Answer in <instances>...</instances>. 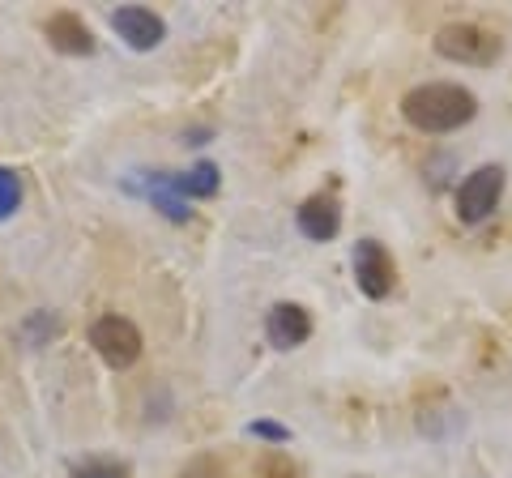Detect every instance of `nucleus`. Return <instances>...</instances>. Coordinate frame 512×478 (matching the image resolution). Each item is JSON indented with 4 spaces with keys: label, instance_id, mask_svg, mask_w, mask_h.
<instances>
[{
    "label": "nucleus",
    "instance_id": "9",
    "mask_svg": "<svg viewBox=\"0 0 512 478\" xmlns=\"http://www.w3.org/2000/svg\"><path fill=\"white\" fill-rule=\"evenodd\" d=\"M43 35L64 56H90L94 52V35H90V26L77 18V13H52L47 26H43Z\"/></svg>",
    "mask_w": 512,
    "mask_h": 478
},
{
    "label": "nucleus",
    "instance_id": "5",
    "mask_svg": "<svg viewBox=\"0 0 512 478\" xmlns=\"http://www.w3.org/2000/svg\"><path fill=\"white\" fill-rule=\"evenodd\" d=\"M355 282L367 299H384L397 282V265L380 239H359L355 244Z\"/></svg>",
    "mask_w": 512,
    "mask_h": 478
},
{
    "label": "nucleus",
    "instance_id": "8",
    "mask_svg": "<svg viewBox=\"0 0 512 478\" xmlns=\"http://www.w3.org/2000/svg\"><path fill=\"white\" fill-rule=\"evenodd\" d=\"M295 222H299V231L308 235V239H316V244H329L333 235L342 231V210H338V201L333 197H308L295 210Z\"/></svg>",
    "mask_w": 512,
    "mask_h": 478
},
{
    "label": "nucleus",
    "instance_id": "11",
    "mask_svg": "<svg viewBox=\"0 0 512 478\" xmlns=\"http://www.w3.org/2000/svg\"><path fill=\"white\" fill-rule=\"evenodd\" d=\"M218 167L214 163H197L188 175H175V193H180L184 201H192V197H214L218 193Z\"/></svg>",
    "mask_w": 512,
    "mask_h": 478
},
{
    "label": "nucleus",
    "instance_id": "2",
    "mask_svg": "<svg viewBox=\"0 0 512 478\" xmlns=\"http://www.w3.org/2000/svg\"><path fill=\"white\" fill-rule=\"evenodd\" d=\"M436 52L453 60V65H495L504 56V43L500 35H491V30L474 22H453L436 35Z\"/></svg>",
    "mask_w": 512,
    "mask_h": 478
},
{
    "label": "nucleus",
    "instance_id": "14",
    "mask_svg": "<svg viewBox=\"0 0 512 478\" xmlns=\"http://www.w3.org/2000/svg\"><path fill=\"white\" fill-rule=\"evenodd\" d=\"M18 201H22L18 175H13L9 167H0V218H9L13 210H18Z\"/></svg>",
    "mask_w": 512,
    "mask_h": 478
},
{
    "label": "nucleus",
    "instance_id": "7",
    "mask_svg": "<svg viewBox=\"0 0 512 478\" xmlns=\"http://www.w3.org/2000/svg\"><path fill=\"white\" fill-rule=\"evenodd\" d=\"M265 338L274 350H295L312 338V316L299 304H274L265 316Z\"/></svg>",
    "mask_w": 512,
    "mask_h": 478
},
{
    "label": "nucleus",
    "instance_id": "4",
    "mask_svg": "<svg viewBox=\"0 0 512 478\" xmlns=\"http://www.w3.org/2000/svg\"><path fill=\"white\" fill-rule=\"evenodd\" d=\"M504 197V167H478L466 184L457 188V218L461 222H483Z\"/></svg>",
    "mask_w": 512,
    "mask_h": 478
},
{
    "label": "nucleus",
    "instance_id": "12",
    "mask_svg": "<svg viewBox=\"0 0 512 478\" xmlns=\"http://www.w3.org/2000/svg\"><path fill=\"white\" fill-rule=\"evenodd\" d=\"M252 478H303V474H299V466L286 453H265L261 461H256Z\"/></svg>",
    "mask_w": 512,
    "mask_h": 478
},
{
    "label": "nucleus",
    "instance_id": "6",
    "mask_svg": "<svg viewBox=\"0 0 512 478\" xmlns=\"http://www.w3.org/2000/svg\"><path fill=\"white\" fill-rule=\"evenodd\" d=\"M111 26H116V35L133 47V52H154V47L167 39V22L158 18L154 9H141V5L116 9L111 13Z\"/></svg>",
    "mask_w": 512,
    "mask_h": 478
},
{
    "label": "nucleus",
    "instance_id": "16",
    "mask_svg": "<svg viewBox=\"0 0 512 478\" xmlns=\"http://www.w3.org/2000/svg\"><path fill=\"white\" fill-rule=\"evenodd\" d=\"M248 432H252L256 440H269V444H286V440H291V427L269 423V419H256V423H248Z\"/></svg>",
    "mask_w": 512,
    "mask_h": 478
},
{
    "label": "nucleus",
    "instance_id": "1",
    "mask_svg": "<svg viewBox=\"0 0 512 478\" xmlns=\"http://www.w3.org/2000/svg\"><path fill=\"white\" fill-rule=\"evenodd\" d=\"M402 116L419 133H453L478 116V99L466 86L427 82V86H414L402 99Z\"/></svg>",
    "mask_w": 512,
    "mask_h": 478
},
{
    "label": "nucleus",
    "instance_id": "13",
    "mask_svg": "<svg viewBox=\"0 0 512 478\" xmlns=\"http://www.w3.org/2000/svg\"><path fill=\"white\" fill-rule=\"evenodd\" d=\"M73 478H128V466H124V461H99V457H90V461H77Z\"/></svg>",
    "mask_w": 512,
    "mask_h": 478
},
{
    "label": "nucleus",
    "instance_id": "3",
    "mask_svg": "<svg viewBox=\"0 0 512 478\" xmlns=\"http://www.w3.org/2000/svg\"><path fill=\"white\" fill-rule=\"evenodd\" d=\"M90 346L99 350V359L107 368L124 372L141 359V329L133 321H124V316H99L90 325Z\"/></svg>",
    "mask_w": 512,
    "mask_h": 478
},
{
    "label": "nucleus",
    "instance_id": "10",
    "mask_svg": "<svg viewBox=\"0 0 512 478\" xmlns=\"http://www.w3.org/2000/svg\"><path fill=\"white\" fill-rule=\"evenodd\" d=\"M133 188H141V193H146L150 201H154V210H163L171 222H188L192 218V210H188V201L175 193V175H146V184H137L133 180Z\"/></svg>",
    "mask_w": 512,
    "mask_h": 478
},
{
    "label": "nucleus",
    "instance_id": "15",
    "mask_svg": "<svg viewBox=\"0 0 512 478\" xmlns=\"http://www.w3.org/2000/svg\"><path fill=\"white\" fill-rule=\"evenodd\" d=\"M180 478H227V470L218 466V457H210V453H201V457H192L188 466L180 470Z\"/></svg>",
    "mask_w": 512,
    "mask_h": 478
}]
</instances>
